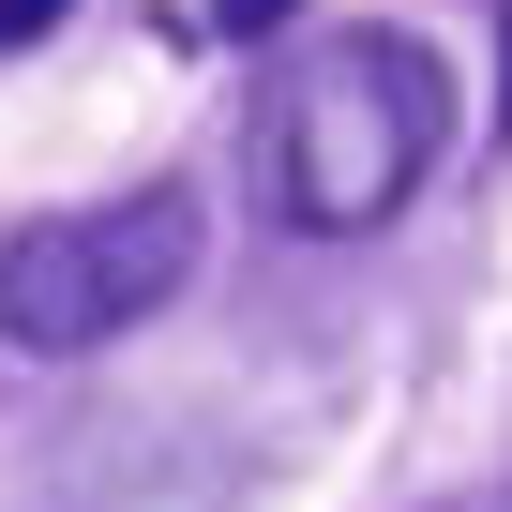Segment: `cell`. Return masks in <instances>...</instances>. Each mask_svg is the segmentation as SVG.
I'll use <instances>...</instances> for the list:
<instances>
[{
	"label": "cell",
	"instance_id": "1",
	"mask_svg": "<svg viewBox=\"0 0 512 512\" xmlns=\"http://www.w3.org/2000/svg\"><path fill=\"white\" fill-rule=\"evenodd\" d=\"M437 151H452V61L407 31H302L272 106H256V196L302 241L392 226Z\"/></svg>",
	"mask_w": 512,
	"mask_h": 512
},
{
	"label": "cell",
	"instance_id": "2",
	"mask_svg": "<svg viewBox=\"0 0 512 512\" xmlns=\"http://www.w3.org/2000/svg\"><path fill=\"white\" fill-rule=\"evenodd\" d=\"M196 272V196L181 181H136V196H91V211H31L0 241V347L16 362H91L106 332L166 317Z\"/></svg>",
	"mask_w": 512,
	"mask_h": 512
},
{
	"label": "cell",
	"instance_id": "3",
	"mask_svg": "<svg viewBox=\"0 0 512 512\" xmlns=\"http://www.w3.org/2000/svg\"><path fill=\"white\" fill-rule=\"evenodd\" d=\"M287 16H302V0H211V31H226V46H272Z\"/></svg>",
	"mask_w": 512,
	"mask_h": 512
},
{
	"label": "cell",
	"instance_id": "4",
	"mask_svg": "<svg viewBox=\"0 0 512 512\" xmlns=\"http://www.w3.org/2000/svg\"><path fill=\"white\" fill-rule=\"evenodd\" d=\"M76 0H0V46H31V31H61Z\"/></svg>",
	"mask_w": 512,
	"mask_h": 512
},
{
	"label": "cell",
	"instance_id": "5",
	"mask_svg": "<svg viewBox=\"0 0 512 512\" xmlns=\"http://www.w3.org/2000/svg\"><path fill=\"white\" fill-rule=\"evenodd\" d=\"M497 121H512V0H497Z\"/></svg>",
	"mask_w": 512,
	"mask_h": 512
}]
</instances>
